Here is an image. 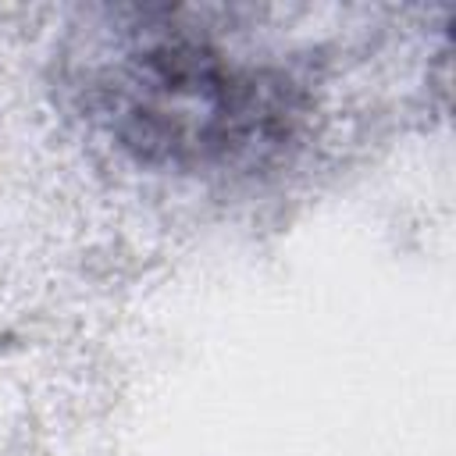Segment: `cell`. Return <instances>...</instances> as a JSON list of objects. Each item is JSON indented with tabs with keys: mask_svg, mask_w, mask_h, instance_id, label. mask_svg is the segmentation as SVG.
Returning a JSON list of instances; mask_svg holds the SVG:
<instances>
[{
	"mask_svg": "<svg viewBox=\"0 0 456 456\" xmlns=\"http://www.w3.org/2000/svg\"><path fill=\"white\" fill-rule=\"evenodd\" d=\"M61 78L86 125L135 164L178 175L256 171L292 142L306 107L281 64L239 50L192 7L86 11Z\"/></svg>",
	"mask_w": 456,
	"mask_h": 456,
	"instance_id": "cell-1",
	"label": "cell"
}]
</instances>
